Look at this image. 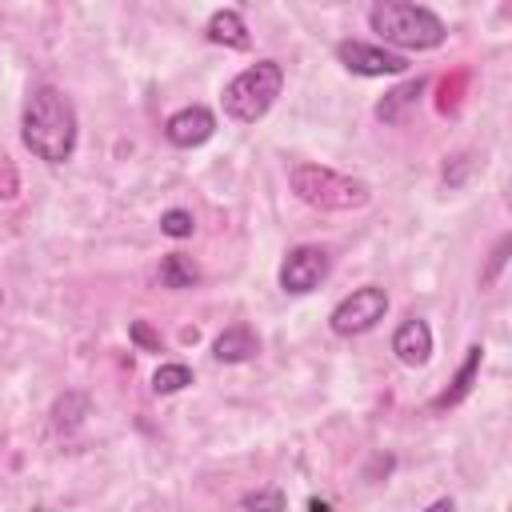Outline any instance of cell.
Segmentation results:
<instances>
[{"label":"cell","instance_id":"obj_17","mask_svg":"<svg viewBox=\"0 0 512 512\" xmlns=\"http://www.w3.org/2000/svg\"><path fill=\"white\" fill-rule=\"evenodd\" d=\"M244 512H284V492L280 488H260L244 496Z\"/></svg>","mask_w":512,"mask_h":512},{"label":"cell","instance_id":"obj_12","mask_svg":"<svg viewBox=\"0 0 512 512\" xmlns=\"http://www.w3.org/2000/svg\"><path fill=\"white\" fill-rule=\"evenodd\" d=\"M208 40L212 44H224V48H248V24H244V16L236 12V8H220V12H212L208 16Z\"/></svg>","mask_w":512,"mask_h":512},{"label":"cell","instance_id":"obj_16","mask_svg":"<svg viewBox=\"0 0 512 512\" xmlns=\"http://www.w3.org/2000/svg\"><path fill=\"white\" fill-rule=\"evenodd\" d=\"M160 232L172 236V240H188V236L196 232V220H192L188 208H168V212L160 216Z\"/></svg>","mask_w":512,"mask_h":512},{"label":"cell","instance_id":"obj_4","mask_svg":"<svg viewBox=\"0 0 512 512\" xmlns=\"http://www.w3.org/2000/svg\"><path fill=\"white\" fill-rule=\"evenodd\" d=\"M284 88V68L276 60H256L252 68L236 72L224 92H220V104H224V116L236 120V124H256L268 116V108L276 104Z\"/></svg>","mask_w":512,"mask_h":512},{"label":"cell","instance_id":"obj_14","mask_svg":"<svg viewBox=\"0 0 512 512\" xmlns=\"http://www.w3.org/2000/svg\"><path fill=\"white\" fill-rule=\"evenodd\" d=\"M196 280H200V268L192 264V256H184V252H168V256L160 260V284H164V288L180 292V288H192Z\"/></svg>","mask_w":512,"mask_h":512},{"label":"cell","instance_id":"obj_21","mask_svg":"<svg viewBox=\"0 0 512 512\" xmlns=\"http://www.w3.org/2000/svg\"><path fill=\"white\" fill-rule=\"evenodd\" d=\"M308 512H328V504H324V500H312V504H308Z\"/></svg>","mask_w":512,"mask_h":512},{"label":"cell","instance_id":"obj_2","mask_svg":"<svg viewBox=\"0 0 512 512\" xmlns=\"http://www.w3.org/2000/svg\"><path fill=\"white\" fill-rule=\"evenodd\" d=\"M368 24L384 44L408 48V52H428L444 44V20L424 8V4H408V0H380L368 8Z\"/></svg>","mask_w":512,"mask_h":512},{"label":"cell","instance_id":"obj_6","mask_svg":"<svg viewBox=\"0 0 512 512\" xmlns=\"http://www.w3.org/2000/svg\"><path fill=\"white\" fill-rule=\"evenodd\" d=\"M328 268H332L328 248H320V244H296L284 256V264H280V288L292 292V296H308L312 288H320L328 280Z\"/></svg>","mask_w":512,"mask_h":512},{"label":"cell","instance_id":"obj_1","mask_svg":"<svg viewBox=\"0 0 512 512\" xmlns=\"http://www.w3.org/2000/svg\"><path fill=\"white\" fill-rule=\"evenodd\" d=\"M76 132L80 128L72 100L52 84H36L24 100V120H20L24 148L44 164H64L76 152Z\"/></svg>","mask_w":512,"mask_h":512},{"label":"cell","instance_id":"obj_13","mask_svg":"<svg viewBox=\"0 0 512 512\" xmlns=\"http://www.w3.org/2000/svg\"><path fill=\"white\" fill-rule=\"evenodd\" d=\"M424 88H428V80H424V76H416V80H408V84L392 88V92H388V96L376 104V116H380L384 124H396V120L404 116V108L420 100V92H424Z\"/></svg>","mask_w":512,"mask_h":512},{"label":"cell","instance_id":"obj_10","mask_svg":"<svg viewBox=\"0 0 512 512\" xmlns=\"http://www.w3.org/2000/svg\"><path fill=\"white\" fill-rule=\"evenodd\" d=\"M480 360H484V348L480 344H468V352H464V364L456 368V376H452V384L432 400V412H444V408H456L468 392H472V384H476V376H480Z\"/></svg>","mask_w":512,"mask_h":512},{"label":"cell","instance_id":"obj_20","mask_svg":"<svg viewBox=\"0 0 512 512\" xmlns=\"http://www.w3.org/2000/svg\"><path fill=\"white\" fill-rule=\"evenodd\" d=\"M424 512H452V500H448V496H444V500H436V504H428V508H424Z\"/></svg>","mask_w":512,"mask_h":512},{"label":"cell","instance_id":"obj_19","mask_svg":"<svg viewBox=\"0 0 512 512\" xmlns=\"http://www.w3.org/2000/svg\"><path fill=\"white\" fill-rule=\"evenodd\" d=\"M128 332H132V340H136L144 352H160V336H156L144 320H132V328H128Z\"/></svg>","mask_w":512,"mask_h":512},{"label":"cell","instance_id":"obj_15","mask_svg":"<svg viewBox=\"0 0 512 512\" xmlns=\"http://www.w3.org/2000/svg\"><path fill=\"white\" fill-rule=\"evenodd\" d=\"M188 384H192V368L188 364H160L156 376H152V392L156 396H172V392H180Z\"/></svg>","mask_w":512,"mask_h":512},{"label":"cell","instance_id":"obj_9","mask_svg":"<svg viewBox=\"0 0 512 512\" xmlns=\"http://www.w3.org/2000/svg\"><path fill=\"white\" fill-rule=\"evenodd\" d=\"M392 356H396L404 368L428 364V356H432V328H428V320L408 316V320L392 332Z\"/></svg>","mask_w":512,"mask_h":512},{"label":"cell","instance_id":"obj_5","mask_svg":"<svg viewBox=\"0 0 512 512\" xmlns=\"http://www.w3.org/2000/svg\"><path fill=\"white\" fill-rule=\"evenodd\" d=\"M384 312H388V292L376 284H364L328 312V328L336 336H360V332H372L384 320Z\"/></svg>","mask_w":512,"mask_h":512},{"label":"cell","instance_id":"obj_8","mask_svg":"<svg viewBox=\"0 0 512 512\" xmlns=\"http://www.w3.org/2000/svg\"><path fill=\"white\" fill-rule=\"evenodd\" d=\"M212 132H216V116L204 104H188L164 120V136L176 148H200L204 140H212Z\"/></svg>","mask_w":512,"mask_h":512},{"label":"cell","instance_id":"obj_11","mask_svg":"<svg viewBox=\"0 0 512 512\" xmlns=\"http://www.w3.org/2000/svg\"><path fill=\"white\" fill-rule=\"evenodd\" d=\"M256 352H260V336H256L248 324L224 328V332L216 336V344H212V356H216L220 364H244V360H252Z\"/></svg>","mask_w":512,"mask_h":512},{"label":"cell","instance_id":"obj_22","mask_svg":"<svg viewBox=\"0 0 512 512\" xmlns=\"http://www.w3.org/2000/svg\"><path fill=\"white\" fill-rule=\"evenodd\" d=\"M0 304H4V292H0Z\"/></svg>","mask_w":512,"mask_h":512},{"label":"cell","instance_id":"obj_3","mask_svg":"<svg viewBox=\"0 0 512 512\" xmlns=\"http://www.w3.org/2000/svg\"><path fill=\"white\" fill-rule=\"evenodd\" d=\"M288 184H292V192H296L304 204L324 208V212H352V208H364V204L372 200V192H368L364 180L344 176V172L324 168V164H308V160L292 164Z\"/></svg>","mask_w":512,"mask_h":512},{"label":"cell","instance_id":"obj_7","mask_svg":"<svg viewBox=\"0 0 512 512\" xmlns=\"http://www.w3.org/2000/svg\"><path fill=\"white\" fill-rule=\"evenodd\" d=\"M336 60L356 76H400L408 68V60L400 52H388V48H376L364 40H340Z\"/></svg>","mask_w":512,"mask_h":512},{"label":"cell","instance_id":"obj_18","mask_svg":"<svg viewBox=\"0 0 512 512\" xmlns=\"http://www.w3.org/2000/svg\"><path fill=\"white\" fill-rule=\"evenodd\" d=\"M508 252H512V236H500V240H496V248H492V256H488V268H484V276H480V284H484V288H492V284H496L500 268L508 264Z\"/></svg>","mask_w":512,"mask_h":512}]
</instances>
